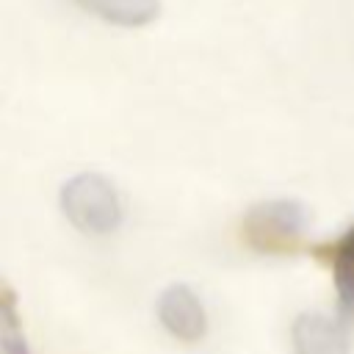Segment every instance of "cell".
<instances>
[{"label":"cell","instance_id":"6da1fadb","mask_svg":"<svg viewBox=\"0 0 354 354\" xmlns=\"http://www.w3.org/2000/svg\"><path fill=\"white\" fill-rule=\"evenodd\" d=\"M64 216L88 235L113 232L122 224V199L116 185L97 171H80L61 185L58 194Z\"/></svg>","mask_w":354,"mask_h":354},{"label":"cell","instance_id":"5b68a950","mask_svg":"<svg viewBox=\"0 0 354 354\" xmlns=\"http://www.w3.org/2000/svg\"><path fill=\"white\" fill-rule=\"evenodd\" d=\"M83 11L119 28H144L158 19L160 0H75Z\"/></svg>","mask_w":354,"mask_h":354},{"label":"cell","instance_id":"7a4b0ae2","mask_svg":"<svg viewBox=\"0 0 354 354\" xmlns=\"http://www.w3.org/2000/svg\"><path fill=\"white\" fill-rule=\"evenodd\" d=\"M310 224V213L296 199H268L243 216V235L260 252L293 249Z\"/></svg>","mask_w":354,"mask_h":354},{"label":"cell","instance_id":"8992f818","mask_svg":"<svg viewBox=\"0 0 354 354\" xmlns=\"http://www.w3.org/2000/svg\"><path fill=\"white\" fill-rule=\"evenodd\" d=\"M326 260L332 266L340 313L354 315V227L326 249Z\"/></svg>","mask_w":354,"mask_h":354},{"label":"cell","instance_id":"277c9868","mask_svg":"<svg viewBox=\"0 0 354 354\" xmlns=\"http://www.w3.org/2000/svg\"><path fill=\"white\" fill-rule=\"evenodd\" d=\"M293 354H351L348 329L326 313H301L290 326Z\"/></svg>","mask_w":354,"mask_h":354},{"label":"cell","instance_id":"3957f363","mask_svg":"<svg viewBox=\"0 0 354 354\" xmlns=\"http://www.w3.org/2000/svg\"><path fill=\"white\" fill-rule=\"evenodd\" d=\"M158 321L171 337L185 340V343H194V340L205 337V332H207L205 307H202L199 296L183 282L169 285L158 296Z\"/></svg>","mask_w":354,"mask_h":354}]
</instances>
